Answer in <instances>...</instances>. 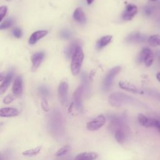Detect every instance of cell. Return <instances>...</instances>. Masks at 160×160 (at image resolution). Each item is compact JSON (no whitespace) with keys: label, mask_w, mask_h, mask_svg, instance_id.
<instances>
[{"label":"cell","mask_w":160,"mask_h":160,"mask_svg":"<svg viewBox=\"0 0 160 160\" xmlns=\"http://www.w3.org/2000/svg\"><path fill=\"white\" fill-rule=\"evenodd\" d=\"M109 104L114 107H120L125 104H131L136 106H144L143 103L138 99L122 92H114L108 98Z\"/></svg>","instance_id":"6da1fadb"},{"label":"cell","mask_w":160,"mask_h":160,"mask_svg":"<svg viewBox=\"0 0 160 160\" xmlns=\"http://www.w3.org/2000/svg\"><path fill=\"white\" fill-rule=\"evenodd\" d=\"M84 59V53L80 46H78L71 57V70L74 76L79 74Z\"/></svg>","instance_id":"7a4b0ae2"},{"label":"cell","mask_w":160,"mask_h":160,"mask_svg":"<svg viewBox=\"0 0 160 160\" xmlns=\"http://www.w3.org/2000/svg\"><path fill=\"white\" fill-rule=\"evenodd\" d=\"M108 128L112 133L118 130L129 131V128L126 119L121 116H111Z\"/></svg>","instance_id":"3957f363"},{"label":"cell","mask_w":160,"mask_h":160,"mask_svg":"<svg viewBox=\"0 0 160 160\" xmlns=\"http://www.w3.org/2000/svg\"><path fill=\"white\" fill-rule=\"evenodd\" d=\"M121 71V67L116 66L111 69L105 76L102 82V89L107 91L111 88L115 76Z\"/></svg>","instance_id":"277c9868"},{"label":"cell","mask_w":160,"mask_h":160,"mask_svg":"<svg viewBox=\"0 0 160 160\" xmlns=\"http://www.w3.org/2000/svg\"><path fill=\"white\" fill-rule=\"evenodd\" d=\"M106 123V118L104 115L100 114L88 122L86 124L87 129L90 131H95L99 129Z\"/></svg>","instance_id":"5b68a950"},{"label":"cell","mask_w":160,"mask_h":160,"mask_svg":"<svg viewBox=\"0 0 160 160\" xmlns=\"http://www.w3.org/2000/svg\"><path fill=\"white\" fill-rule=\"evenodd\" d=\"M68 83L61 82L58 86V98L61 104L63 106H66L68 103Z\"/></svg>","instance_id":"8992f818"},{"label":"cell","mask_w":160,"mask_h":160,"mask_svg":"<svg viewBox=\"0 0 160 160\" xmlns=\"http://www.w3.org/2000/svg\"><path fill=\"white\" fill-rule=\"evenodd\" d=\"M147 39L146 35L139 32H135L129 34L125 39V41L128 44H136L144 42Z\"/></svg>","instance_id":"52a82bcc"},{"label":"cell","mask_w":160,"mask_h":160,"mask_svg":"<svg viewBox=\"0 0 160 160\" xmlns=\"http://www.w3.org/2000/svg\"><path fill=\"white\" fill-rule=\"evenodd\" d=\"M138 12V8L137 7L132 4H128L122 15V18L125 21H129L131 20L134 16Z\"/></svg>","instance_id":"ba28073f"},{"label":"cell","mask_w":160,"mask_h":160,"mask_svg":"<svg viewBox=\"0 0 160 160\" xmlns=\"http://www.w3.org/2000/svg\"><path fill=\"white\" fill-rule=\"evenodd\" d=\"M84 90L83 87L80 85L74 91L73 94V100H74V104L76 108L79 109L81 110L82 106V96L84 92Z\"/></svg>","instance_id":"9c48e42d"},{"label":"cell","mask_w":160,"mask_h":160,"mask_svg":"<svg viewBox=\"0 0 160 160\" xmlns=\"http://www.w3.org/2000/svg\"><path fill=\"white\" fill-rule=\"evenodd\" d=\"M119 87L128 92H131L132 93L135 94H143V91H141V89H138L135 85L132 84L131 82H127V81H121L119 82Z\"/></svg>","instance_id":"30bf717a"},{"label":"cell","mask_w":160,"mask_h":160,"mask_svg":"<svg viewBox=\"0 0 160 160\" xmlns=\"http://www.w3.org/2000/svg\"><path fill=\"white\" fill-rule=\"evenodd\" d=\"M44 57V53L43 52H38L34 53L31 56V62H32V71H35L41 64V62L43 60Z\"/></svg>","instance_id":"8fae6325"},{"label":"cell","mask_w":160,"mask_h":160,"mask_svg":"<svg viewBox=\"0 0 160 160\" xmlns=\"http://www.w3.org/2000/svg\"><path fill=\"white\" fill-rule=\"evenodd\" d=\"M19 114V111L14 108H3L0 109V117H14Z\"/></svg>","instance_id":"7c38bea8"},{"label":"cell","mask_w":160,"mask_h":160,"mask_svg":"<svg viewBox=\"0 0 160 160\" xmlns=\"http://www.w3.org/2000/svg\"><path fill=\"white\" fill-rule=\"evenodd\" d=\"M48 33V31L45 30H39L34 32L30 36L29 39V43L30 44H34L36 42L40 39L44 37Z\"/></svg>","instance_id":"4fadbf2b"},{"label":"cell","mask_w":160,"mask_h":160,"mask_svg":"<svg viewBox=\"0 0 160 160\" xmlns=\"http://www.w3.org/2000/svg\"><path fill=\"white\" fill-rule=\"evenodd\" d=\"M22 92V81L21 76H17L12 86V92L15 96H19Z\"/></svg>","instance_id":"5bb4252c"},{"label":"cell","mask_w":160,"mask_h":160,"mask_svg":"<svg viewBox=\"0 0 160 160\" xmlns=\"http://www.w3.org/2000/svg\"><path fill=\"white\" fill-rule=\"evenodd\" d=\"M98 154L94 152H84L76 155L74 160H95Z\"/></svg>","instance_id":"9a60e30c"},{"label":"cell","mask_w":160,"mask_h":160,"mask_svg":"<svg viewBox=\"0 0 160 160\" xmlns=\"http://www.w3.org/2000/svg\"><path fill=\"white\" fill-rule=\"evenodd\" d=\"M79 46H80V45H79V42H78V40H74L72 42H71L68 46V47L65 49V51H64V54H65V56L66 57V58H68V59L71 58L72 57V54H74V51H76V48Z\"/></svg>","instance_id":"2e32d148"},{"label":"cell","mask_w":160,"mask_h":160,"mask_svg":"<svg viewBox=\"0 0 160 160\" xmlns=\"http://www.w3.org/2000/svg\"><path fill=\"white\" fill-rule=\"evenodd\" d=\"M74 19L80 24H85L86 22V16L81 8H78L75 9L73 13Z\"/></svg>","instance_id":"e0dca14e"},{"label":"cell","mask_w":160,"mask_h":160,"mask_svg":"<svg viewBox=\"0 0 160 160\" xmlns=\"http://www.w3.org/2000/svg\"><path fill=\"white\" fill-rule=\"evenodd\" d=\"M128 131H129L126 130H118L112 134H114L115 139L118 142L119 144H123L128 138Z\"/></svg>","instance_id":"ac0fdd59"},{"label":"cell","mask_w":160,"mask_h":160,"mask_svg":"<svg viewBox=\"0 0 160 160\" xmlns=\"http://www.w3.org/2000/svg\"><path fill=\"white\" fill-rule=\"evenodd\" d=\"M12 75H13L12 71H10L6 75L2 83L0 85V94H3L7 90L8 88L9 87V86L11 83V79L12 78Z\"/></svg>","instance_id":"d6986e66"},{"label":"cell","mask_w":160,"mask_h":160,"mask_svg":"<svg viewBox=\"0 0 160 160\" xmlns=\"http://www.w3.org/2000/svg\"><path fill=\"white\" fill-rule=\"evenodd\" d=\"M112 36L111 35H107L104 36L102 38H101L97 42L96 47L98 49H102L106 45H108L112 39Z\"/></svg>","instance_id":"ffe728a7"},{"label":"cell","mask_w":160,"mask_h":160,"mask_svg":"<svg viewBox=\"0 0 160 160\" xmlns=\"http://www.w3.org/2000/svg\"><path fill=\"white\" fill-rule=\"evenodd\" d=\"M138 120L139 122L144 127H151V118H148L142 114H139L138 116Z\"/></svg>","instance_id":"44dd1931"},{"label":"cell","mask_w":160,"mask_h":160,"mask_svg":"<svg viewBox=\"0 0 160 160\" xmlns=\"http://www.w3.org/2000/svg\"><path fill=\"white\" fill-rule=\"evenodd\" d=\"M148 44L152 47H156L160 46V36L158 34L152 35L149 36L148 39Z\"/></svg>","instance_id":"7402d4cb"},{"label":"cell","mask_w":160,"mask_h":160,"mask_svg":"<svg viewBox=\"0 0 160 160\" xmlns=\"http://www.w3.org/2000/svg\"><path fill=\"white\" fill-rule=\"evenodd\" d=\"M41 148H42V146H38V147H36L35 148L24 151V152H22V155L26 156H35V155L38 154L40 152V151L41 149Z\"/></svg>","instance_id":"603a6c76"},{"label":"cell","mask_w":160,"mask_h":160,"mask_svg":"<svg viewBox=\"0 0 160 160\" xmlns=\"http://www.w3.org/2000/svg\"><path fill=\"white\" fill-rule=\"evenodd\" d=\"M146 91L148 96L156 99V101H160V92L151 89H148L146 90Z\"/></svg>","instance_id":"cb8c5ba5"},{"label":"cell","mask_w":160,"mask_h":160,"mask_svg":"<svg viewBox=\"0 0 160 160\" xmlns=\"http://www.w3.org/2000/svg\"><path fill=\"white\" fill-rule=\"evenodd\" d=\"M153 61H154V54H153L152 52L151 51L146 54L143 61L144 62L145 65L147 67H149L152 64Z\"/></svg>","instance_id":"d4e9b609"},{"label":"cell","mask_w":160,"mask_h":160,"mask_svg":"<svg viewBox=\"0 0 160 160\" xmlns=\"http://www.w3.org/2000/svg\"><path fill=\"white\" fill-rule=\"evenodd\" d=\"M151 50L149 48H144L142 51H141V52H139L138 58H137V61L139 63H141L142 62H143L144 59L145 58V56H146V54L150 52Z\"/></svg>","instance_id":"484cf974"},{"label":"cell","mask_w":160,"mask_h":160,"mask_svg":"<svg viewBox=\"0 0 160 160\" xmlns=\"http://www.w3.org/2000/svg\"><path fill=\"white\" fill-rule=\"evenodd\" d=\"M71 150V146L69 145H66L62 148H60L56 153V155L58 156H61L68 153Z\"/></svg>","instance_id":"4316f807"},{"label":"cell","mask_w":160,"mask_h":160,"mask_svg":"<svg viewBox=\"0 0 160 160\" xmlns=\"http://www.w3.org/2000/svg\"><path fill=\"white\" fill-rule=\"evenodd\" d=\"M13 21L12 19H8L4 21L0 24V29H5L10 28L12 25Z\"/></svg>","instance_id":"83f0119b"},{"label":"cell","mask_w":160,"mask_h":160,"mask_svg":"<svg viewBox=\"0 0 160 160\" xmlns=\"http://www.w3.org/2000/svg\"><path fill=\"white\" fill-rule=\"evenodd\" d=\"M60 36L62 39H69L71 36V32L68 29H63L60 32Z\"/></svg>","instance_id":"f1b7e54d"},{"label":"cell","mask_w":160,"mask_h":160,"mask_svg":"<svg viewBox=\"0 0 160 160\" xmlns=\"http://www.w3.org/2000/svg\"><path fill=\"white\" fill-rule=\"evenodd\" d=\"M151 127L156 128L160 134V119L152 118L151 120Z\"/></svg>","instance_id":"f546056e"},{"label":"cell","mask_w":160,"mask_h":160,"mask_svg":"<svg viewBox=\"0 0 160 160\" xmlns=\"http://www.w3.org/2000/svg\"><path fill=\"white\" fill-rule=\"evenodd\" d=\"M41 108L42 110L45 112H48L49 110V107L48 105V102L45 98H43L41 101Z\"/></svg>","instance_id":"4dcf8cb0"},{"label":"cell","mask_w":160,"mask_h":160,"mask_svg":"<svg viewBox=\"0 0 160 160\" xmlns=\"http://www.w3.org/2000/svg\"><path fill=\"white\" fill-rule=\"evenodd\" d=\"M8 11V8L6 6H2L0 7V22L5 16Z\"/></svg>","instance_id":"1f68e13d"},{"label":"cell","mask_w":160,"mask_h":160,"mask_svg":"<svg viewBox=\"0 0 160 160\" xmlns=\"http://www.w3.org/2000/svg\"><path fill=\"white\" fill-rule=\"evenodd\" d=\"M14 99V96L11 94H8L6 96H5L3 99V102L4 104H9L13 101Z\"/></svg>","instance_id":"d6a6232c"},{"label":"cell","mask_w":160,"mask_h":160,"mask_svg":"<svg viewBox=\"0 0 160 160\" xmlns=\"http://www.w3.org/2000/svg\"><path fill=\"white\" fill-rule=\"evenodd\" d=\"M12 34L14 37H16L17 38H20L22 36V32L20 29L16 28L12 30Z\"/></svg>","instance_id":"836d02e7"},{"label":"cell","mask_w":160,"mask_h":160,"mask_svg":"<svg viewBox=\"0 0 160 160\" xmlns=\"http://www.w3.org/2000/svg\"><path fill=\"white\" fill-rule=\"evenodd\" d=\"M39 90L40 93H41L42 96H46L48 95V94H49V90L47 88H46V87H44V86H41V87L39 88Z\"/></svg>","instance_id":"e575fe53"},{"label":"cell","mask_w":160,"mask_h":160,"mask_svg":"<svg viewBox=\"0 0 160 160\" xmlns=\"http://www.w3.org/2000/svg\"><path fill=\"white\" fill-rule=\"evenodd\" d=\"M152 9L151 8V7H146L144 8V13L146 14V15H149L152 13Z\"/></svg>","instance_id":"d590c367"},{"label":"cell","mask_w":160,"mask_h":160,"mask_svg":"<svg viewBox=\"0 0 160 160\" xmlns=\"http://www.w3.org/2000/svg\"><path fill=\"white\" fill-rule=\"evenodd\" d=\"M5 78H6V76L3 73H0V82L2 81H4Z\"/></svg>","instance_id":"8d00e7d4"},{"label":"cell","mask_w":160,"mask_h":160,"mask_svg":"<svg viewBox=\"0 0 160 160\" xmlns=\"http://www.w3.org/2000/svg\"><path fill=\"white\" fill-rule=\"evenodd\" d=\"M156 78H157V79L160 82V72H159L156 74Z\"/></svg>","instance_id":"74e56055"},{"label":"cell","mask_w":160,"mask_h":160,"mask_svg":"<svg viewBox=\"0 0 160 160\" xmlns=\"http://www.w3.org/2000/svg\"><path fill=\"white\" fill-rule=\"evenodd\" d=\"M156 55H157V56H158V59H159V63H160V51L157 52Z\"/></svg>","instance_id":"f35d334b"},{"label":"cell","mask_w":160,"mask_h":160,"mask_svg":"<svg viewBox=\"0 0 160 160\" xmlns=\"http://www.w3.org/2000/svg\"><path fill=\"white\" fill-rule=\"evenodd\" d=\"M93 1H94V0H86V2H87V3H88V4H91L93 2Z\"/></svg>","instance_id":"ab89813d"},{"label":"cell","mask_w":160,"mask_h":160,"mask_svg":"<svg viewBox=\"0 0 160 160\" xmlns=\"http://www.w3.org/2000/svg\"><path fill=\"white\" fill-rule=\"evenodd\" d=\"M6 1H10V0H6Z\"/></svg>","instance_id":"60d3db41"},{"label":"cell","mask_w":160,"mask_h":160,"mask_svg":"<svg viewBox=\"0 0 160 160\" xmlns=\"http://www.w3.org/2000/svg\"><path fill=\"white\" fill-rule=\"evenodd\" d=\"M0 160H1V158H0Z\"/></svg>","instance_id":"b9f144b4"}]
</instances>
